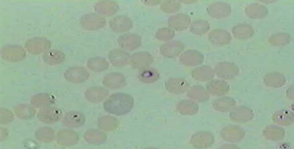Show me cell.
<instances>
[{"instance_id": "9", "label": "cell", "mask_w": 294, "mask_h": 149, "mask_svg": "<svg viewBox=\"0 0 294 149\" xmlns=\"http://www.w3.org/2000/svg\"><path fill=\"white\" fill-rule=\"evenodd\" d=\"M88 142L98 144L103 142L105 139L104 134L96 130H90L87 132L85 136Z\"/></svg>"}, {"instance_id": "6", "label": "cell", "mask_w": 294, "mask_h": 149, "mask_svg": "<svg viewBox=\"0 0 294 149\" xmlns=\"http://www.w3.org/2000/svg\"><path fill=\"white\" fill-rule=\"evenodd\" d=\"M88 68L91 70L96 72H101L107 69L109 66L108 62L105 59L96 57L88 60L87 63Z\"/></svg>"}, {"instance_id": "5", "label": "cell", "mask_w": 294, "mask_h": 149, "mask_svg": "<svg viewBox=\"0 0 294 149\" xmlns=\"http://www.w3.org/2000/svg\"><path fill=\"white\" fill-rule=\"evenodd\" d=\"M85 118L81 113L72 111L68 113L65 118V123L68 127L75 128L81 126L84 123Z\"/></svg>"}, {"instance_id": "10", "label": "cell", "mask_w": 294, "mask_h": 149, "mask_svg": "<svg viewBox=\"0 0 294 149\" xmlns=\"http://www.w3.org/2000/svg\"><path fill=\"white\" fill-rule=\"evenodd\" d=\"M115 121V119L111 116L102 117L98 121L99 126L104 130H110L114 127Z\"/></svg>"}, {"instance_id": "2", "label": "cell", "mask_w": 294, "mask_h": 149, "mask_svg": "<svg viewBox=\"0 0 294 149\" xmlns=\"http://www.w3.org/2000/svg\"><path fill=\"white\" fill-rule=\"evenodd\" d=\"M80 22L84 28L91 30H96L103 27L106 23L104 18L95 13H90L84 16Z\"/></svg>"}, {"instance_id": "8", "label": "cell", "mask_w": 294, "mask_h": 149, "mask_svg": "<svg viewBox=\"0 0 294 149\" xmlns=\"http://www.w3.org/2000/svg\"><path fill=\"white\" fill-rule=\"evenodd\" d=\"M121 82V77L116 73H110L104 78L103 80V84L111 88H116L119 86Z\"/></svg>"}, {"instance_id": "3", "label": "cell", "mask_w": 294, "mask_h": 149, "mask_svg": "<svg viewBox=\"0 0 294 149\" xmlns=\"http://www.w3.org/2000/svg\"><path fill=\"white\" fill-rule=\"evenodd\" d=\"M89 74L84 68L74 67L69 68L66 72L65 77L69 81L74 83L84 82L88 78Z\"/></svg>"}, {"instance_id": "4", "label": "cell", "mask_w": 294, "mask_h": 149, "mask_svg": "<svg viewBox=\"0 0 294 149\" xmlns=\"http://www.w3.org/2000/svg\"><path fill=\"white\" fill-rule=\"evenodd\" d=\"M108 94V91L104 88L95 87L88 89L85 93L86 99L93 102H100L104 99Z\"/></svg>"}, {"instance_id": "7", "label": "cell", "mask_w": 294, "mask_h": 149, "mask_svg": "<svg viewBox=\"0 0 294 149\" xmlns=\"http://www.w3.org/2000/svg\"><path fill=\"white\" fill-rule=\"evenodd\" d=\"M117 9L116 5L110 1L100 2L96 5L95 9L98 13L106 16H110L114 13Z\"/></svg>"}, {"instance_id": "1", "label": "cell", "mask_w": 294, "mask_h": 149, "mask_svg": "<svg viewBox=\"0 0 294 149\" xmlns=\"http://www.w3.org/2000/svg\"><path fill=\"white\" fill-rule=\"evenodd\" d=\"M134 99L131 96L124 93H117L111 95L103 104L107 112L119 116L126 114L131 110Z\"/></svg>"}]
</instances>
